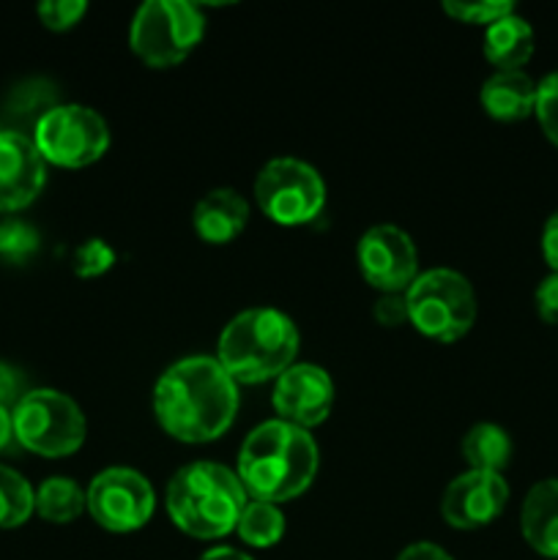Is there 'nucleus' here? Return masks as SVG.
<instances>
[{
	"label": "nucleus",
	"instance_id": "obj_1",
	"mask_svg": "<svg viewBox=\"0 0 558 560\" xmlns=\"http://www.w3.org/2000/svg\"><path fill=\"white\" fill-rule=\"evenodd\" d=\"M153 413L175 441L211 443L230 430L239 413V383L217 355H186L159 375Z\"/></svg>",
	"mask_w": 558,
	"mask_h": 560
},
{
	"label": "nucleus",
	"instance_id": "obj_2",
	"mask_svg": "<svg viewBox=\"0 0 558 560\" xmlns=\"http://www.w3.org/2000/svg\"><path fill=\"white\" fill-rule=\"evenodd\" d=\"M321 468V452L310 430L271 419L244 438L239 452L241 485L252 501L284 503L306 492Z\"/></svg>",
	"mask_w": 558,
	"mask_h": 560
},
{
	"label": "nucleus",
	"instance_id": "obj_3",
	"mask_svg": "<svg viewBox=\"0 0 558 560\" xmlns=\"http://www.w3.org/2000/svg\"><path fill=\"white\" fill-rule=\"evenodd\" d=\"M249 503L239 474L222 463L200 459L175 470L164 492V506L175 528L191 539H222L233 534Z\"/></svg>",
	"mask_w": 558,
	"mask_h": 560
},
{
	"label": "nucleus",
	"instance_id": "obj_4",
	"mask_svg": "<svg viewBox=\"0 0 558 560\" xmlns=\"http://www.w3.org/2000/svg\"><path fill=\"white\" fill-rule=\"evenodd\" d=\"M299 328L274 306H249L230 317L219 334L217 361L235 383L277 381L299 353Z\"/></svg>",
	"mask_w": 558,
	"mask_h": 560
},
{
	"label": "nucleus",
	"instance_id": "obj_5",
	"mask_svg": "<svg viewBox=\"0 0 558 560\" xmlns=\"http://www.w3.org/2000/svg\"><path fill=\"white\" fill-rule=\"evenodd\" d=\"M408 320L435 342H457L474 328L479 304L468 279L452 268L421 271L405 290Z\"/></svg>",
	"mask_w": 558,
	"mask_h": 560
},
{
	"label": "nucleus",
	"instance_id": "obj_6",
	"mask_svg": "<svg viewBox=\"0 0 558 560\" xmlns=\"http://www.w3.org/2000/svg\"><path fill=\"white\" fill-rule=\"evenodd\" d=\"M20 448L42 457H69L80 452L88 435V421L80 405L55 388H31L11 410Z\"/></svg>",
	"mask_w": 558,
	"mask_h": 560
},
{
	"label": "nucleus",
	"instance_id": "obj_7",
	"mask_svg": "<svg viewBox=\"0 0 558 560\" xmlns=\"http://www.w3.org/2000/svg\"><path fill=\"white\" fill-rule=\"evenodd\" d=\"M206 16L189 0H146L129 25V44L137 58L153 69L181 63L200 44Z\"/></svg>",
	"mask_w": 558,
	"mask_h": 560
},
{
	"label": "nucleus",
	"instance_id": "obj_8",
	"mask_svg": "<svg viewBox=\"0 0 558 560\" xmlns=\"http://www.w3.org/2000/svg\"><path fill=\"white\" fill-rule=\"evenodd\" d=\"M255 200L271 222L299 228L317 219L326 206V180L310 162L277 156L257 173Z\"/></svg>",
	"mask_w": 558,
	"mask_h": 560
},
{
	"label": "nucleus",
	"instance_id": "obj_9",
	"mask_svg": "<svg viewBox=\"0 0 558 560\" xmlns=\"http://www.w3.org/2000/svg\"><path fill=\"white\" fill-rule=\"evenodd\" d=\"M33 142L44 162L60 167H88L109 148V126L93 107L60 102L33 129Z\"/></svg>",
	"mask_w": 558,
	"mask_h": 560
},
{
	"label": "nucleus",
	"instance_id": "obj_10",
	"mask_svg": "<svg viewBox=\"0 0 558 560\" xmlns=\"http://www.w3.org/2000/svg\"><path fill=\"white\" fill-rule=\"evenodd\" d=\"M88 512L109 534H131L148 525L156 509L151 481L135 468H104L85 490Z\"/></svg>",
	"mask_w": 558,
	"mask_h": 560
},
{
	"label": "nucleus",
	"instance_id": "obj_11",
	"mask_svg": "<svg viewBox=\"0 0 558 560\" xmlns=\"http://www.w3.org/2000/svg\"><path fill=\"white\" fill-rule=\"evenodd\" d=\"M361 277L381 293H405L419 277V252L414 238L397 224H375L356 246Z\"/></svg>",
	"mask_w": 558,
	"mask_h": 560
},
{
	"label": "nucleus",
	"instance_id": "obj_12",
	"mask_svg": "<svg viewBox=\"0 0 558 560\" xmlns=\"http://www.w3.org/2000/svg\"><path fill=\"white\" fill-rule=\"evenodd\" d=\"M271 405L277 410V419L301 427V430H312L332 416V375L310 361H295L274 381Z\"/></svg>",
	"mask_w": 558,
	"mask_h": 560
},
{
	"label": "nucleus",
	"instance_id": "obj_13",
	"mask_svg": "<svg viewBox=\"0 0 558 560\" xmlns=\"http://www.w3.org/2000/svg\"><path fill=\"white\" fill-rule=\"evenodd\" d=\"M509 503V485L503 474L465 470L443 490L441 514L452 528L476 530L503 514Z\"/></svg>",
	"mask_w": 558,
	"mask_h": 560
},
{
	"label": "nucleus",
	"instance_id": "obj_14",
	"mask_svg": "<svg viewBox=\"0 0 558 560\" xmlns=\"http://www.w3.org/2000/svg\"><path fill=\"white\" fill-rule=\"evenodd\" d=\"M47 162L31 135L0 129V211H22L42 195Z\"/></svg>",
	"mask_w": 558,
	"mask_h": 560
},
{
	"label": "nucleus",
	"instance_id": "obj_15",
	"mask_svg": "<svg viewBox=\"0 0 558 560\" xmlns=\"http://www.w3.org/2000/svg\"><path fill=\"white\" fill-rule=\"evenodd\" d=\"M252 217L249 200L230 186L206 191L191 211V224L206 244L222 246L239 238Z\"/></svg>",
	"mask_w": 558,
	"mask_h": 560
},
{
	"label": "nucleus",
	"instance_id": "obj_16",
	"mask_svg": "<svg viewBox=\"0 0 558 560\" xmlns=\"http://www.w3.org/2000/svg\"><path fill=\"white\" fill-rule=\"evenodd\" d=\"M520 530L531 550L558 560V479H542L531 487L520 512Z\"/></svg>",
	"mask_w": 558,
	"mask_h": 560
},
{
	"label": "nucleus",
	"instance_id": "obj_17",
	"mask_svg": "<svg viewBox=\"0 0 558 560\" xmlns=\"http://www.w3.org/2000/svg\"><path fill=\"white\" fill-rule=\"evenodd\" d=\"M479 102L485 113L496 120H523L534 115L536 82L518 71H492L479 88Z\"/></svg>",
	"mask_w": 558,
	"mask_h": 560
},
{
	"label": "nucleus",
	"instance_id": "obj_18",
	"mask_svg": "<svg viewBox=\"0 0 558 560\" xmlns=\"http://www.w3.org/2000/svg\"><path fill=\"white\" fill-rule=\"evenodd\" d=\"M485 58L496 71H518L534 55V27L520 14H507L485 27Z\"/></svg>",
	"mask_w": 558,
	"mask_h": 560
},
{
	"label": "nucleus",
	"instance_id": "obj_19",
	"mask_svg": "<svg viewBox=\"0 0 558 560\" xmlns=\"http://www.w3.org/2000/svg\"><path fill=\"white\" fill-rule=\"evenodd\" d=\"M512 438L503 427L492 421H479L470 427L463 438V457L468 470H487V474H503L512 463Z\"/></svg>",
	"mask_w": 558,
	"mask_h": 560
},
{
	"label": "nucleus",
	"instance_id": "obj_20",
	"mask_svg": "<svg viewBox=\"0 0 558 560\" xmlns=\"http://www.w3.org/2000/svg\"><path fill=\"white\" fill-rule=\"evenodd\" d=\"M36 512L55 525L74 523L82 512H88L85 490L69 476H49L36 490Z\"/></svg>",
	"mask_w": 558,
	"mask_h": 560
},
{
	"label": "nucleus",
	"instance_id": "obj_21",
	"mask_svg": "<svg viewBox=\"0 0 558 560\" xmlns=\"http://www.w3.org/2000/svg\"><path fill=\"white\" fill-rule=\"evenodd\" d=\"M58 91H55L53 82L47 80H25L20 85L11 88V93L5 96L3 115L9 120H16L14 131H22V124H31V129H36L38 120L49 113L53 107H58ZM25 135V131H22Z\"/></svg>",
	"mask_w": 558,
	"mask_h": 560
},
{
	"label": "nucleus",
	"instance_id": "obj_22",
	"mask_svg": "<svg viewBox=\"0 0 558 560\" xmlns=\"http://www.w3.org/2000/svg\"><path fill=\"white\" fill-rule=\"evenodd\" d=\"M235 534L241 536V541L257 550H268L277 541H282L284 536V514L277 503L268 501H252L246 503L244 514H241L239 525H235Z\"/></svg>",
	"mask_w": 558,
	"mask_h": 560
},
{
	"label": "nucleus",
	"instance_id": "obj_23",
	"mask_svg": "<svg viewBox=\"0 0 558 560\" xmlns=\"http://www.w3.org/2000/svg\"><path fill=\"white\" fill-rule=\"evenodd\" d=\"M36 512V490L20 470L0 463V528L25 525Z\"/></svg>",
	"mask_w": 558,
	"mask_h": 560
},
{
	"label": "nucleus",
	"instance_id": "obj_24",
	"mask_svg": "<svg viewBox=\"0 0 558 560\" xmlns=\"http://www.w3.org/2000/svg\"><path fill=\"white\" fill-rule=\"evenodd\" d=\"M38 249H42V235L31 222H22V219H3L0 222V260L22 266Z\"/></svg>",
	"mask_w": 558,
	"mask_h": 560
},
{
	"label": "nucleus",
	"instance_id": "obj_25",
	"mask_svg": "<svg viewBox=\"0 0 558 560\" xmlns=\"http://www.w3.org/2000/svg\"><path fill=\"white\" fill-rule=\"evenodd\" d=\"M443 11L465 25H492L501 16L512 14V0H443Z\"/></svg>",
	"mask_w": 558,
	"mask_h": 560
},
{
	"label": "nucleus",
	"instance_id": "obj_26",
	"mask_svg": "<svg viewBox=\"0 0 558 560\" xmlns=\"http://www.w3.org/2000/svg\"><path fill=\"white\" fill-rule=\"evenodd\" d=\"M115 260H118V255H115V249L107 244V241L88 238L85 244H80L74 249V260H71V266H74L77 277L93 279L107 273L109 268L115 266Z\"/></svg>",
	"mask_w": 558,
	"mask_h": 560
},
{
	"label": "nucleus",
	"instance_id": "obj_27",
	"mask_svg": "<svg viewBox=\"0 0 558 560\" xmlns=\"http://www.w3.org/2000/svg\"><path fill=\"white\" fill-rule=\"evenodd\" d=\"M536 120L550 142L558 145V71H550L542 82H536Z\"/></svg>",
	"mask_w": 558,
	"mask_h": 560
},
{
	"label": "nucleus",
	"instance_id": "obj_28",
	"mask_svg": "<svg viewBox=\"0 0 558 560\" xmlns=\"http://www.w3.org/2000/svg\"><path fill=\"white\" fill-rule=\"evenodd\" d=\"M38 20L49 27V31H69L77 22L85 16L88 3L85 0H44L38 3Z\"/></svg>",
	"mask_w": 558,
	"mask_h": 560
},
{
	"label": "nucleus",
	"instance_id": "obj_29",
	"mask_svg": "<svg viewBox=\"0 0 558 560\" xmlns=\"http://www.w3.org/2000/svg\"><path fill=\"white\" fill-rule=\"evenodd\" d=\"M27 392H31V386H27L25 372L0 359V408L14 410Z\"/></svg>",
	"mask_w": 558,
	"mask_h": 560
},
{
	"label": "nucleus",
	"instance_id": "obj_30",
	"mask_svg": "<svg viewBox=\"0 0 558 560\" xmlns=\"http://www.w3.org/2000/svg\"><path fill=\"white\" fill-rule=\"evenodd\" d=\"M375 320L386 328H399L408 323V299L405 293H381V299L372 306Z\"/></svg>",
	"mask_w": 558,
	"mask_h": 560
},
{
	"label": "nucleus",
	"instance_id": "obj_31",
	"mask_svg": "<svg viewBox=\"0 0 558 560\" xmlns=\"http://www.w3.org/2000/svg\"><path fill=\"white\" fill-rule=\"evenodd\" d=\"M534 304L542 320L550 323V326H558V273L556 271H550L539 284H536Z\"/></svg>",
	"mask_w": 558,
	"mask_h": 560
},
{
	"label": "nucleus",
	"instance_id": "obj_32",
	"mask_svg": "<svg viewBox=\"0 0 558 560\" xmlns=\"http://www.w3.org/2000/svg\"><path fill=\"white\" fill-rule=\"evenodd\" d=\"M542 255L550 271L558 273V211L550 213V219L542 228Z\"/></svg>",
	"mask_w": 558,
	"mask_h": 560
},
{
	"label": "nucleus",
	"instance_id": "obj_33",
	"mask_svg": "<svg viewBox=\"0 0 558 560\" xmlns=\"http://www.w3.org/2000/svg\"><path fill=\"white\" fill-rule=\"evenodd\" d=\"M397 560H454L443 547L432 545V541H414L399 552Z\"/></svg>",
	"mask_w": 558,
	"mask_h": 560
},
{
	"label": "nucleus",
	"instance_id": "obj_34",
	"mask_svg": "<svg viewBox=\"0 0 558 560\" xmlns=\"http://www.w3.org/2000/svg\"><path fill=\"white\" fill-rule=\"evenodd\" d=\"M20 448L14 435V419H11V410L0 408V457L5 454H14Z\"/></svg>",
	"mask_w": 558,
	"mask_h": 560
},
{
	"label": "nucleus",
	"instance_id": "obj_35",
	"mask_svg": "<svg viewBox=\"0 0 558 560\" xmlns=\"http://www.w3.org/2000/svg\"><path fill=\"white\" fill-rule=\"evenodd\" d=\"M197 560H255L252 556H246V552L235 550V547H211V550L202 552Z\"/></svg>",
	"mask_w": 558,
	"mask_h": 560
}]
</instances>
